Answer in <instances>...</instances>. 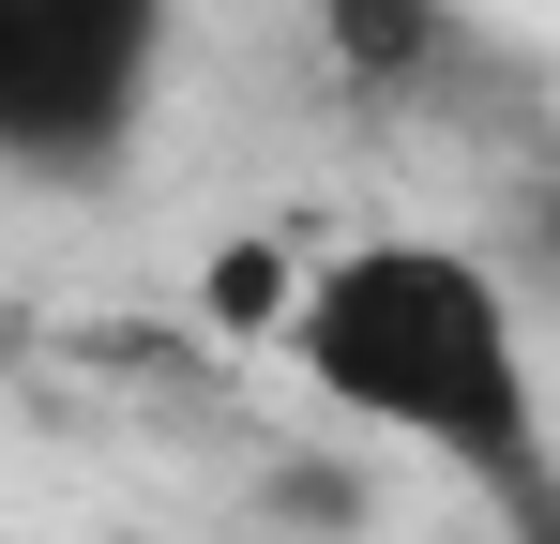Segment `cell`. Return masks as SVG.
<instances>
[{
  "mask_svg": "<svg viewBox=\"0 0 560 544\" xmlns=\"http://www.w3.org/2000/svg\"><path fill=\"white\" fill-rule=\"evenodd\" d=\"M167 91V0H0V167L106 181Z\"/></svg>",
  "mask_w": 560,
  "mask_h": 544,
  "instance_id": "cell-2",
  "label": "cell"
},
{
  "mask_svg": "<svg viewBox=\"0 0 560 544\" xmlns=\"http://www.w3.org/2000/svg\"><path fill=\"white\" fill-rule=\"evenodd\" d=\"M318 31H334V61H349L364 91H424V76H440V46H455L440 0H318Z\"/></svg>",
  "mask_w": 560,
  "mask_h": 544,
  "instance_id": "cell-3",
  "label": "cell"
},
{
  "mask_svg": "<svg viewBox=\"0 0 560 544\" xmlns=\"http://www.w3.org/2000/svg\"><path fill=\"white\" fill-rule=\"evenodd\" d=\"M288 378L364 424V439L440 453L469 499H500L515 544H560V424H546V363L515 287L469 258V243H349V258L303 272L288 303Z\"/></svg>",
  "mask_w": 560,
  "mask_h": 544,
  "instance_id": "cell-1",
  "label": "cell"
},
{
  "mask_svg": "<svg viewBox=\"0 0 560 544\" xmlns=\"http://www.w3.org/2000/svg\"><path fill=\"white\" fill-rule=\"evenodd\" d=\"M288 303H303V272H288L273 243H228V258H212V318H288Z\"/></svg>",
  "mask_w": 560,
  "mask_h": 544,
  "instance_id": "cell-4",
  "label": "cell"
}]
</instances>
